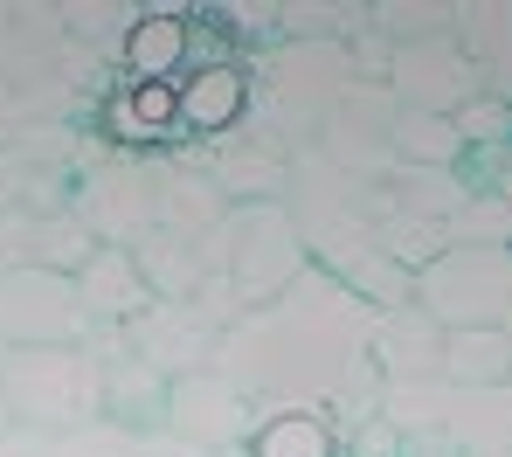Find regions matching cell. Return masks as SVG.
Instances as JSON below:
<instances>
[{
  "mask_svg": "<svg viewBox=\"0 0 512 457\" xmlns=\"http://www.w3.org/2000/svg\"><path fill=\"white\" fill-rule=\"evenodd\" d=\"M208 264L229 277L243 312H263L312 271V250H305V236H298L284 201H250V208H229L222 236L208 243Z\"/></svg>",
  "mask_w": 512,
  "mask_h": 457,
  "instance_id": "1",
  "label": "cell"
},
{
  "mask_svg": "<svg viewBox=\"0 0 512 457\" xmlns=\"http://www.w3.org/2000/svg\"><path fill=\"white\" fill-rule=\"evenodd\" d=\"M0 402L21 430H84L104 423V374L90 347H35V354H7L0 367Z\"/></svg>",
  "mask_w": 512,
  "mask_h": 457,
  "instance_id": "2",
  "label": "cell"
},
{
  "mask_svg": "<svg viewBox=\"0 0 512 457\" xmlns=\"http://www.w3.org/2000/svg\"><path fill=\"white\" fill-rule=\"evenodd\" d=\"M90 340H97V326H90L84 298H77V277L42 271V264L0 271V347H7V354L90 347Z\"/></svg>",
  "mask_w": 512,
  "mask_h": 457,
  "instance_id": "3",
  "label": "cell"
},
{
  "mask_svg": "<svg viewBox=\"0 0 512 457\" xmlns=\"http://www.w3.org/2000/svg\"><path fill=\"white\" fill-rule=\"evenodd\" d=\"M70 208L84 215V229L104 250H132L153 229V167L139 153H104L70 187Z\"/></svg>",
  "mask_w": 512,
  "mask_h": 457,
  "instance_id": "4",
  "label": "cell"
},
{
  "mask_svg": "<svg viewBox=\"0 0 512 457\" xmlns=\"http://www.w3.org/2000/svg\"><path fill=\"white\" fill-rule=\"evenodd\" d=\"M291 146L263 125V118H243L236 132H222L215 139V153L201 160V174L222 187V201L229 208H250V201H284V181H291Z\"/></svg>",
  "mask_w": 512,
  "mask_h": 457,
  "instance_id": "5",
  "label": "cell"
},
{
  "mask_svg": "<svg viewBox=\"0 0 512 457\" xmlns=\"http://www.w3.org/2000/svg\"><path fill=\"white\" fill-rule=\"evenodd\" d=\"M125 347L153 374L167 381H187V374H208L215 367V347H222V326L201 312V305H173V298H153L132 326H125Z\"/></svg>",
  "mask_w": 512,
  "mask_h": 457,
  "instance_id": "6",
  "label": "cell"
},
{
  "mask_svg": "<svg viewBox=\"0 0 512 457\" xmlns=\"http://www.w3.org/2000/svg\"><path fill=\"white\" fill-rule=\"evenodd\" d=\"M256 416L250 402L208 367V374H187V381H173L167 388V416H160V430H173V437H187L194 451L222 457L229 444H250L256 437Z\"/></svg>",
  "mask_w": 512,
  "mask_h": 457,
  "instance_id": "7",
  "label": "cell"
},
{
  "mask_svg": "<svg viewBox=\"0 0 512 457\" xmlns=\"http://www.w3.org/2000/svg\"><path fill=\"white\" fill-rule=\"evenodd\" d=\"M146 167H153V229L208 250L222 236V222H229L222 187L208 181L201 167H180V160H146Z\"/></svg>",
  "mask_w": 512,
  "mask_h": 457,
  "instance_id": "8",
  "label": "cell"
},
{
  "mask_svg": "<svg viewBox=\"0 0 512 457\" xmlns=\"http://www.w3.org/2000/svg\"><path fill=\"white\" fill-rule=\"evenodd\" d=\"M77 298H84L97 333H125V326L153 305V291H146V277L132 264V250H97L84 271H77Z\"/></svg>",
  "mask_w": 512,
  "mask_h": 457,
  "instance_id": "9",
  "label": "cell"
},
{
  "mask_svg": "<svg viewBox=\"0 0 512 457\" xmlns=\"http://www.w3.org/2000/svg\"><path fill=\"white\" fill-rule=\"evenodd\" d=\"M173 91H180V125H187V132H208V139H222V132H236V125L250 118V77H243L236 63L187 70Z\"/></svg>",
  "mask_w": 512,
  "mask_h": 457,
  "instance_id": "10",
  "label": "cell"
},
{
  "mask_svg": "<svg viewBox=\"0 0 512 457\" xmlns=\"http://www.w3.org/2000/svg\"><path fill=\"white\" fill-rule=\"evenodd\" d=\"M125 77L132 84H180L187 77V14H167V7H146L118 49Z\"/></svg>",
  "mask_w": 512,
  "mask_h": 457,
  "instance_id": "11",
  "label": "cell"
},
{
  "mask_svg": "<svg viewBox=\"0 0 512 457\" xmlns=\"http://www.w3.org/2000/svg\"><path fill=\"white\" fill-rule=\"evenodd\" d=\"M132 264L146 277V291L153 298H173V305H194L201 298V284H208V250H194V243H180L167 229H146L139 243H132Z\"/></svg>",
  "mask_w": 512,
  "mask_h": 457,
  "instance_id": "12",
  "label": "cell"
},
{
  "mask_svg": "<svg viewBox=\"0 0 512 457\" xmlns=\"http://www.w3.org/2000/svg\"><path fill=\"white\" fill-rule=\"evenodd\" d=\"M180 125V91L173 84H132L104 104V132H111V153H146L153 139H167Z\"/></svg>",
  "mask_w": 512,
  "mask_h": 457,
  "instance_id": "13",
  "label": "cell"
},
{
  "mask_svg": "<svg viewBox=\"0 0 512 457\" xmlns=\"http://www.w3.org/2000/svg\"><path fill=\"white\" fill-rule=\"evenodd\" d=\"M367 361L388 367V381H423L429 361H443V340L429 326H416V312H374Z\"/></svg>",
  "mask_w": 512,
  "mask_h": 457,
  "instance_id": "14",
  "label": "cell"
},
{
  "mask_svg": "<svg viewBox=\"0 0 512 457\" xmlns=\"http://www.w3.org/2000/svg\"><path fill=\"white\" fill-rule=\"evenodd\" d=\"M250 457H340V423L291 409V416H263L250 437Z\"/></svg>",
  "mask_w": 512,
  "mask_h": 457,
  "instance_id": "15",
  "label": "cell"
},
{
  "mask_svg": "<svg viewBox=\"0 0 512 457\" xmlns=\"http://www.w3.org/2000/svg\"><path fill=\"white\" fill-rule=\"evenodd\" d=\"M97 250H104V243L84 229V215H77V208H49V215H35V264H42V271L77 277Z\"/></svg>",
  "mask_w": 512,
  "mask_h": 457,
  "instance_id": "16",
  "label": "cell"
},
{
  "mask_svg": "<svg viewBox=\"0 0 512 457\" xmlns=\"http://www.w3.org/2000/svg\"><path fill=\"white\" fill-rule=\"evenodd\" d=\"M388 146L416 153V160H450L457 153V125L443 111H402V118H388Z\"/></svg>",
  "mask_w": 512,
  "mask_h": 457,
  "instance_id": "17",
  "label": "cell"
},
{
  "mask_svg": "<svg viewBox=\"0 0 512 457\" xmlns=\"http://www.w3.org/2000/svg\"><path fill=\"white\" fill-rule=\"evenodd\" d=\"M56 457H146V430H125V423H84V430H63Z\"/></svg>",
  "mask_w": 512,
  "mask_h": 457,
  "instance_id": "18",
  "label": "cell"
},
{
  "mask_svg": "<svg viewBox=\"0 0 512 457\" xmlns=\"http://www.w3.org/2000/svg\"><path fill=\"white\" fill-rule=\"evenodd\" d=\"M35 264V208H0V271Z\"/></svg>",
  "mask_w": 512,
  "mask_h": 457,
  "instance_id": "19",
  "label": "cell"
},
{
  "mask_svg": "<svg viewBox=\"0 0 512 457\" xmlns=\"http://www.w3.org/2000/svg\"><path fill=\"white\" fill-rule=\"evenodd\" d=\"M35 118H42V111H35V91L14 84V77H0V146H14Z\"/></svg>",
  "mask_w": 512,
  "mask_h": 457,
  "instance_id": "20",
  "label": "cell"
},
{
  "mask_svg": "<svg viewBox=\"0 0 512 457\" xmlns=\"http://www.w3.org/2000/svg\"><path fill=\"white\" fill-rule=\"evenodd\" d=\"M0 208H35V167L14 146H0Z\"/></svg>",
  "mask_w": 512,
  "mask_h": 457,
  "instance_id": "21",
  "label": "cell"
},
{
  "mask_svg": "<svg viewBox=\"0 0 512 457\" xmlns=\"http://www.w3.org/2000/svg\"><path fill=\"white\" fill-rule=\"evenodd\" d=\"M7 430H14V416H7V402H0V437H7Z\"/></svg>",
  "mask_w": 512,
  "mask_h": 457,
  "instance_id": "22",
  "label": "cell"
},
{
  "mask_svg": "<svg viewBox=\"0 0 512 457\" xmlns=\"http://www.w3.org/2000/svg\"><path fill=\"white\" fill-rule=\"evenodd\" d=\"M0 367H7V347H0Z\"/></svg>",
  "mask_w": 512,
  "mask_h": 457,
  "instance_id": "23",
  "label": "cell"
}]
</instances>
